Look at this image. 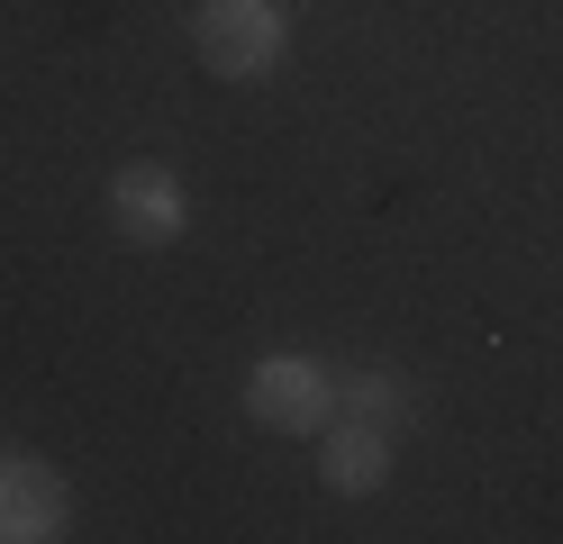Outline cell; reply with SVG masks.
<instances>
[{"instance_id":"6da1fadb","label":"cell","mask_w":563,"mask_h":544,"mask_svg":"<svg viewBox=\"0 0 563 544\" xmlns=\"http://www.w3.org/2000/svg\"><path fill=\"white\" fill-rule=\"evenodd\" d=\"M282 10L273 0H209V10L191 19V46H200V64L209 73H228V82H255V73H273L282 64Z\"/></svg>"},{"instance_id":"7a4b0ae2","label":"cell","mask_w":563,"mask_h":544,"mask_svg":"<svg viewBox=\"0 0 563 544\" xmlns=\"http://www.w3.org/2000/svg\"><path fill=\"white\" fill-rule=\"evenodd\" d=\"M245 409H255V426L319 435L328 409H336V381L319 373V363H300V354H264L255 373H245Z\"/></svg>"},{"instance_id":"3957f363","label":"cell","mask_w":563,"mask_h":544,"mask_svg":"<svg viewBox=\"0 0 563 544\" xmlns=\"http://www.w3.org/2000/svg\"><path fill=\"white\" fill-rule=\"evenodd\" d=\"M110 218H119L128 245H173L183 236V181H173L164 164H128L110 181Z\"/></svg>"},{"instance_id":"277c9868","label":"cell","mask_w":563,"mask_h":544,"mask_svg":"<svg viewBox=\"0 0 563 544\" xmlns=\"http://www.w3.org/2000/svg\"><path fill=\"white\" fill-rule=\"evenodd\" d=\"M64 518H74V499L46 463H0V544H46L64 535Z\"/></svg>"},{"instance_id":"5b68a950","label":"cell","mask_w":563,"mask_h":544,"mask_svg":"<svg viewBox=\"0 0 563 544\" xmlns=\"http://www.w3.org/2000/svg\"><path fill=\"white\" fill-rule=\"evenodd\" d=\"M319 481H328V490H345V499L382 490V481H391V435L364 426V418L328 426V445H319Z\"/></svg>"},{"instance_id":"8992f818","label":"cell","mask_w":563,"mask_h":544,"mask_svg":"<svg viewBox=\"0 0 563 544\" xmlns=\"http://www.w3.org/2000/svg\"><path fill=\"white\" fill-rule=\"evenodd\" d=\"M400 409H409V399H400V381H391V373H364V381H355V418H364V426L391 435V426H400Z\"/></svg>"}]
</instances>
